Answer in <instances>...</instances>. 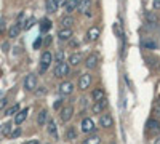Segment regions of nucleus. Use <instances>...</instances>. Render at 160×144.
I'll list each match as a JSON object with an SVG mask.
<instances>
[{"instance_id": "1", "label": "nucleus", "mask_w": 160, "mask_h": 144, "mask_svg": "<svg viewBox=\"0 0 160 144\" xmlns=\"http://www.w3.org/2000/svg\"><path fill=\"white\" fill-rule=\"evenodd\" d=\"M51 61H53V55L50 53V51H43L42 56H40V69H38L40 74H45L47 72V69L50 67Z\"/></svg>"}, {"instance_id": "2", "label": "nucleus", "mask_w": 160, "mask_h": 144, "mask_svg": "<svg viewBox=\"0 0 160 144\" xmlns=\"http://www.w3.org/2000/svg\"><path fill=\"white\" fill-rule=\"evenodd\" d=\"M55 77H58V78H62V77H66V75H69V72H71V66H69V62H61V64H56L55 66Z\"/></svg>"}, {"instance_id": "3", "label": "nucleus", "mask_w": 160, "mask_h": 144, "mask_svg": "<svg viewBox=\"0 0 160 144\" xmlns=\"http://www.w3.org/2000/svg\"><path fill=\"white\" fill-rule=\"evenodd\" d=\"M35 88H37V75H34V74L26 75V78H24V90L26 91H34Z\"/></svg>"}, {"instance_id": "4", "label": "nucleus", "mask_w": 160, "mask_h": 144, "mask_svg": "<svg viewBox=\"0 0 160 144\" xmlns=\"http://www.w3.org/2000/svg\"><path fill=\"white\" fill-rule=\"evenodd\" d=\"M95 122H93V119H90V117H85V119L82 120V123H80V130H82L83 133H93L95 132Z\"/></svg>"}, {"instance_id": "5", "label": "nucleus", "mask_w": 160, "mask_h": 144, "mask_svg": "<svg viewBox=\"0 0 160 144\" xmlns=\"http://www.w3.org/2000/svg\"><path fill=\"white\" fill-rule=\"evenodd\" d=\"M72 115H74V107H72V104H68V106H64L61 109V120L64 123H68L71 119H72Z\"/></svg>"}, {"instance_id": "6", "label": "nucleus", "mask_w": 160, "mask_h": 144, "mask_svg": "<svg viewBox=\"0 0 160 144\" xmlns=\"http://www.w3.org/2000/svg\"><path fill=\"white\" fill-rule=\"evenodd\" d=\"M91 75L88 74V72H85V74H82L80 75V78H78V88L80 90H87V88H90V85H91Z\"/></svg>"}, {"instance_id": "7", "label": "nucleus", "mask_w": 160, "mask_h": 144, "mask_svg": "<svg viewBox=\"0 0 160 144\" xmlns=\"http://www.w3.org/2000/svg\"><path fill=\"white\" fill-rule=\"evenodd\" d=\"M98 61H99V55L98 53H91L88 55V58L85 59V67L87 69H93L98 66Z\"/></svg>"}, {"instance_id": "8", "label": "nucleus", "mask_w": 160, "mask_h": 144, "mask_svg": "<svg viewBox=\"0 0 160 144\" xmlns=\"http://www.w3.org/2000/svg\"><path fill=\"white\" fill-rule=\"evenodd\" d=\"M112 125H114V119L111 117V114H101V117H99V127L111 128Z\"/></svg>"}, {"instance_id": "9", "label": "nucleus", "mask_w": 160, "mask_h": 144, "mask_svg": "<svg viewBox=\"0 0 160 144\" xmlns=\"http://www.w3.org/2000/svg\"><path fill=\"white\" fill-rule=\"evenodd\" d=\"M72 91H74V85H72V82H62V83L59 85V93H61V96L72 95Z\"/></svg>"}, {"instance_id": "10", "label": "nucleus", "mask_w": 160, "mask_h": 144, "mask_svg": "<svg viewBox=\"0 0 160 144\" xmlns=\"http://www.w3.org/2000/svg\"><path fill=\"white\" fill-rule=\"evenodd\" d=\"M106 107H108V99H101V101H98V102H95L93 104V107H91V111H93V114H101L102 111H106Z\"/></svg>"}, {"instance_id": "11", "label": "nucleus", "mask_w": 160, "mask_h": 144, "mask_svg": "<svg viewBox=\"0 0 160 144\" xmlns=\"http://www.w3.org/2000/svg\"><path fill=\"white\" fill-rule=\"evenodd\" d=\"M104 98H106V91H104L102 88H95V90H93V93H91L93 102H98V101H101V99H104Z\"/></svg>"}, {"instance_id": "12", "label": "nucleus", "mask_w": 160, "mask_h": 144, "mask_svg": "<svg viewBox=\"0 0 160 144\" xmlns=\"http://www.w3.org/2000/svg\"><path fill=\"white\" fill-rule=\"evenodd\" d=\"M28 114H29V109H28V107H26V109H21V111L15 115V123H16V125H21L26 119H28Z\"/></svg>"}, {"instance_id": "13", "label": "nucleus", "mask_w": 160, "mask_h": 144, "mask_svg": "<svg viewBox=\"0 0 160 144\" xmlns=\"http://www.w3.org/2000/svg\"><path fill=\"white\" fill-rule=\"evenodd\" d=\"M99 34H101L99 27H96V26H93V27H90V29H88V32H87V38L93 42V40H96V38L99 37Z\"/></svg>"}, {"instance_id": "14", "label": "nucleus", "mask_w": 160, "mask_h": 144, "mask_svg": "<svg viewBox=\"0 0 160 144\" xmlns=\"http://www.w3.org/2000/svg\"><path fill=\"white\" fill-rule=\"evenodd\" d=\"M21 29H22V26L21 24H13L11 27H10V31H8V37L10 38H16L18 35H19V32H21Z\"/></svg>"}, {"instance_id": "15", "label": "nucleus", "mask_w": 160, "mask_h": 144, "mask_svg": "<svg viewBox=\"0 0 160 144\" xmlns=\"http://www.w3.org/2000/svg\"><path fill=\"white\" fill-rule=\"evenodd\" d=\"M78 3H80V0H68L66 2V5H64V8H66V13H72L74 10H77L78 8Z\"/></svg>"}, {"instance_id": "16", "label": "nucleus", "mask_w": 160, "mask_h": 144, "mask_svg": "<svg viewBox=\"0 0 160 144\" xmlns=\"http://www.w3.org/2000/svg\"><path fill=\"white\" fill-rule=\"evenodd\" d=\"M37 123L40 125V127H43L45 123H48V112L45 111V109H42L38 112V115H37Z\"/></svg>"}, {"instance_id": "17", "label": "nucleus", "mask_w": 160, "mask_h": 144, "mask_svg": "<svg viewBox=\"0 0 160 144\" xmlns=\"http://www.w3.org/2000/svg\"><path fill=\"white\" fill-rule=\"evenodd\" d=\"M90 7H91V0H80V3H78V11L80 13H90Z\"/></svg>"}, {"instance_id": "18", "label": "nucleus", "mask_w": 160, "mask_h": 144, "mask_svg": "<svg viewBox=\"0 0 160 144\" xmlns=\"http://www.w3.org/2000/svg\"><path fill=\"white\" fill-rule=\"evenodd\" d=\"M48 133L53 136V138H55V139H58V128H56V123H55V120H48Z\"/></svg>"}, {"instance_id": "19", "label": "nucleus", "mask_w": 160, "mask_h": 144, "mask_svg": "<svg viewBox=\"0 0 160 144\" xmlns=\"http://www.w3.org/2000/svg\"><path fill=\"white\" fill-rule=\"evenodd\" d=\"M77 139V130L74 127H68L66 128V141H74Z\"/></svg>"}, {"instance_id": "20", "label": "nucleus", "mask_w": 160, "mask_h": 144, "mask_svg": "<svg viewBox=\"0 0 160 144\" xmlns=\"http://www.w3.org/2000/svg\"><path fill=\"white\" fill-rule=\"evenodd\" d=\"M58 37H59V40H69V38L72 37V29L62 27V29L58 32Z\"/></svg>"}, {"instance_id": "21", "label": "nucleus", "mask_w": 160, "mask_h": 144, "mask_svg": "<svg viewBox=\"0 0 160 144\" xmlns=\"http://www.w3.org/2000/svg\"><path fill=\"white\" fill-rule=\"evenodd\" d=\"M45 8H47L48 13H56L58 8H59V5L55 2V0H47V2H45Z\"/></svg>"}, {"instance_id": "22", "label": "nucleus", "mask_w": 160, "mask_h": 144, "mask_svg": "<svg viewBox=\"0 0 160 144\" xmlns=\"http://www.w3.org/2000/svg\"><path fill=\"white\" fill-rule=\"evenodd\" d=\"M80 61H82V55L80 53H72L69 56V66H78Z\"/></svg>"}, {"instance_id": "23", "label": "nucleus", "mask_w": 160, "mask_h": 144, "mask_svg": "<svg viewBox=\"0 0 160 144\" xmlns=\"http://www.w3.org/2000/svg\"><path fill=\"white\" fill-rule=\"evenodd\" d=\"M74 22H75V21H74V18H72V16H69V15H68V16H64V18L61 19L62 27H66V29H71V26H72Z\"/></svg>"}, {"instance_id": "24", "label": "nucleus", "mask_w": 160, "mask_h": 144, "mask_svg": "<svg viewBox=\"0 0 160 144\" xmlns=\"http://www.w3.org/2000/svg\"><path fill=\"white\" fill-rule=\"evenodd\" d=\"M50 29H51V21H50L48 18H43L42 22H40V31L47 32V31H50Z\"/></svg>"}, {"instance_id": "25", "label": "nucleus", "mask_w": 160, "mask_h": 144, "mask_svg": "<svg viewBox=\"0 0 160 144\" xmlns=\"http://www.w3.org/2000/svg\"><path fill=\"white\" fill-rule=\"evenodd\" d=\"M158 128H160V125H158L157 120H154V119L148 120V130H149V132H157Z\"/></svg>"}, {"instance_id": "26", "label": "nucleus", "mask_w": 160, "mask_h": 144, "mask_svg": "<svg viewBox=\"0 0 160 144\" xmlns=\"http://www.w3.org/2000/svg\"><path fill=\"white\" fill-rule=\"evenodd\" d=\"M21 109H19V104H15V106H11V107H8L7 111H5V115H16L18 112H19Z\"/></svg>"}, {"instance_id": "27", "label": "nucleus", "mask_w": 160, "mask_h": 144, "mask_svg": "<svg viewBox=\"0 0 160 144\" xmlns=\"http://www.w3.org/2000/svg\"><path fill=\"white\" fill-rule=\"evenodd\" d=\"M144 18H146V21H148L149 24H157V16L154 15L152 11H148V13L144 15Z\"/></svg>"}, {"instance_id": "28", "label": "nucleus", "mask_w": 160, "mask_h": 144, "mask_svg": "<svg viewBox=\"0 0 160 144\" xmlns=\"http://www.w3.org/2000/svg\"><path fill=\"white\" fill-rule=\"evenodd\" d=\"M55 61H56V64L66 62V61H64V50H58V51H56V55H55Z\"/></svg>"}, {"instance_id": "29", "label": "nucleus", "mask_w": 160, "mask_h": 144, "mask_svg": "<svg viewBox=\"0 0 160 144\" xmlns=\"http://www.w3.org/2000/svg\"><path fill=\"white\" fill-rule=\"evenodd\" d=\"M101 142V138L99 136H90V138H87L85 141H83V144H99Z\"/></svg>"}, {"instance_id": "30", "label": "nucleus", "mask_w": 160, "mask_h": 144, "mask_svg": "<svg viewBox=\"0 0 160 144\" xmlns=\"http://www.w3.org/2000/svg\"><path fill=\"white\" fill-rule=\"evenodd\" d=\"M142 47H144V48H149V50H155V48H157V43L152 42V40H144V42H142Z\"/></svg>"}, {"instance_id": "31", "label": "nucleus", "mask_w": 160, "mask_h": 144, "mask_svg": "<svg viewBox=\"0 0 160 144\" xmlns=\"http://www.w3.org/2000/svg\"><path fill=\"white\" fill-rule=\"evenodd\" d=\"M34 22H35V19H34V18L28 19V21H26V22L22 24V29H26V31H28V29H31L32 26H34Z\"/></svg>"}, {"instance_id": "32", "label": "nucleus", "mask_w": 160, "mask_h": 144, "mask_svg": "<svg viewBox=\"0 0 160 144\" xmlns=\"http://www.w3.org/2000/svg\"><path fill=\"white\" fill-rule=\"evenodd\" d=\"M10 130H11V125L7 123V125L3 127V130H2V133H3V135H8V133H10Z\"/></svg>"}, {"instance_id": "33", "label": "nucleus", "mask_w": 160, "mask_h": 144, "mask_svg": "<svg viewBox=\"0 0 160 144\" xmlns=\"http://www.w3.org/2000/svg\"><path fill=\"white\" fill-rule=\"evenodd\" d=\"M40 45H42V37H38V38H37V40L34 42V48H38Z\"/></svg>"}, {"instance_id": "34", "label": "nucleus", "mask_w": 160, "mask_h": 144, "mask_svg": "<svg viewBox=\"0 0 160 144\" xmlns=\"http://www.w3.org/2000/svg\"><path fill=\"white\" fill-rule=\"evenodd\" d=\"M19 135H21V130H19V128H16L15 132L11 133V138H16V136H19Z\"/></svg>"}, {"instance_id": "35", "label": "nucleus", "mask_w": 160, "mask_h": 144, "mask_svg": "<svg viewBox=\"0 0 160 144\" xmlns=\"http://www.w3.org/2000/svg\"><path fill=\"white\" fill-rule=\"evenodd\" d=\"M61 104H62V99H58L55 104H53V107H55V109H59V107H61Z\"/></svg>"}, {"instance_id": "36", "label": "nucleus", "mask_w": 160, "mask_h": 144, "mask_svg": "<svg viewBox=\"0 0 160 144\" xmlns=\"http://www.w3.org/2000/svg\"><path fill=\"white\" fill-rule=\"evenodd\" d=\"M7 106V98H2V99H0V109H3Z\"/></svg>"}, {"instance_id": "37", "label": "nucleus", "mask_w": 160, "mask_h": 144, "mask_svg": "<svg viewBox=\"0 0 160 144\" xmlns=\"http://www.w3.org/2000/svg\"><path fill=\"white\" fill-rule=\"evenodd\" d=\"M24 144H40V141L38 139H31V141H26Z\"/></svg>"}, {"instance_id": "38", "label": "nucleus", "mask_w": 160, "mask_h": 144, "mask_svg": "<svg viewBox=\"0 0 160 144\" xmlns=\"http://www.w3.org/2000/svg\"><path fill=\"white\" fill-rule=\"evenodd\" d=\"M43 43H45V47H48V45L51 43V37H50V35H48V37L45 38V42H43Z\"/></svg>"}, {"instance_id": "39", "label": "nucleus", "mask_w": 160, "mask_h": 144, "mask_svg": "<svg viewBox=\"0 0 160 144\" xmlns=\"http://www.w3.org/2000/svg\"><path fill=\"white\" fill-rule=\"evenodd\" d=\"M152 5H154V8H155V10H157V8H160V0H154V3H152Z\"/></svg>"}, {"instance_id": "40", "label": "nucleus", "mask_w": 160, "mask_h": 144, "mask_svg": "<svg viewBox=\"0 0 160 144\" xmlns=\"http://www.w3.org/2000/svg\"><path fill=\"white\" fill-rule=\"evenodd\" d=\"M55 2H56V3H58V5H62V3H64V5H66V0H55Z\"/></svg>"}, {"instance_id": "41", "label": "nucleus", "mask_w": 160, "mask_h": 144, "mask_svg": "<svg viewBox=\"0 0 160 144\" xmlns=\"http://www.w3.org/2000/svg\"><path fill=\"white\" fill-rule=\"evenodd\" d=\"M2 48H3V51L7 53V51H8V43H3V45H2Z\"/></svg>"}, {"instance_id": "42", "label": "nucleus", "mask_w": 160, "mask_h": 144, "mask_svg": "<svg viewBox=\"0 0 160 144\" xmlns=\"http://www.w3.org/2000/svg\"><path fill=\"white\" fill-rule=\"evenodd\" d=\"M152 144H160V136H157L155 139H154V142Z\"/></svg>"}, {"instance_id": "43", "label": "nucleus", "mask_w": 160, "mask_h": 144, "mask_svg": "<svg viewBox=\"0 0 160 144\" xmlns=\"http://www.w3.org/2000/svg\"><path fill=\"white\" fill-rule=\"evenodd\" d=\"M155 114H157V117H160V106L155 107Z\"/></svg>"}, {"instance_id": "44", "label": "nucleus", "mask_w": 160, "mask_h": 144, "mask_svg": "<svg viewBox=\"0 0 160 144\" xmlns=\"http://www.w3.org/2000/svg\"><path fill=\"white\" fill-rule=\"evenodd\" d=\"M158 101H160V98H158Z\"/></svg>"}]
</instances>
